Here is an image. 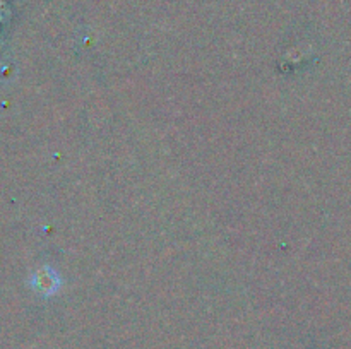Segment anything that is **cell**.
Masks as SVG:
<instances>
[{"mask_svg":"<svg viewBox=\"0 0 351 349\" xmlns=\"http://www.w3.org/2000/svg\"><path fill=\"white\" fill-rule=\"evenodd\" d=\"M33 286L36 287L38 291H41V293H51V291L55 289L53 287V279H51V274L50 272H38L36 276H34V281H33Z\"/></svg>","mask_w":351,"mask_h":349,"instance_id":"6da1fadb","label":"cell"}]
</instances>
